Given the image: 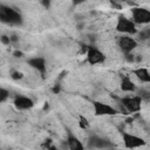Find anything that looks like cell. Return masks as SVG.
I'll return each mask as SVG.
<instances>
[{"label":"cell","instance_id":"obj_1","mask_svg":"<svg viewBox=\"0 0 150 150\" xmlns=\"http://www.w3.org/2000/svg\"><path fill=\"white\" fill-rule=\"evenodd\" d=\"M0 21L11 26H21L23 19L20 12H18L16 9L5 5H0Z\"/></svg>","mask_w":150,"mask_h":150},{"label":"cell","instance_id":"obj_2","mask_svg":"<svg viewBox=\"0 0 150 150\" xmlns=\"http://www.w3.org/2000/svg\"><path fill=\"white\" fill-rule=\"evenodd\" d=\"M116 30L118 33H123V34H129V35H134L137 33V28L136 25L132 22L131 19H128L124 15H120L116 22Z\"/></svg>","mask_w":150,"mask_h":150},{"label":"cell","instance_id":"obj_3","mask_svg":"<svg viewBox=\"0 0 150 150\" xmlns=\"http://www.w3.org/2000/svg\"><path fill=\"white\" fill-rule=\"evenodd\" d=\"M121 136H122L123 144L127 149H136V148L144 146L146 144L144 138H142L139 136H136L134 134L127 132V131H121Z\"/></svg>","mask_w":150,"mask_h":150},{"label":"cell","instance_id":"obj_4","mask_svg":"<svg viewBox=\"0 0 150 150\" xmlns=\"http://www.w3.org/2000/svg\"><path fill=\"white\" fill-rule=\"evenodd\" d=\"M142 102H143V100L138 95H135V96H125V97H122L121 98V104L130 114L138 112L141 110V108H142Z\"/></svg>","mask_w":150,"mask_h":150},{"label":"cell","instance_id":"obj_5","mask_svg":"<svg viewBox=\"0 0 150 150\" xmlns=\"http://www.w3.org/2000/svg\"><path fill=\"white\" fill-rule=\"evenodd\" d=\"M131 16L135 25H146L150 22V11L144 7L131 8Z\"/></svg>","mask_w":150,"mask_h":150},{"label":"cell","instance_id":"obj_6","mask_svg":"<svg viewBox=\"0 0 150 150\" xmlns=\"http://www.w3.org/2000/svg\"><path fill=\"white\" fill-rule=\"evenodd\" d=\"M93 110H94V115L96 116H114V115H117L118 112L116 108H114L110 104L103 103L101 101L93 102Z\"/></svg>","mask_w":150,"mask_h":150},{"label":"cell","instance_id":"obj_7","mask_svg":"<svg viewBox=\"0 0 150 150\" xmlns=\"http://www.w3.org/2000/svg\"><path fill=\"white\" fill-rule=\"evenodd\" d=\"M105 61V55L102 53L98 48L94 46H88L87 47V62L91 66L103 63Z\"/></svg>","mask_w":150,"mask_h":150},{"label":"cell","instance_id":"obj_8","mask_svg":"<svg viewBox=\"0 0 150 150\" xmlns=\"http://www.w3.org/2000/svg\"><path fill=\"white\" fill-rule=\"evenodd\" d=\"M117 45H118L121 52L124 55H128V54H131V52L137 47V41L134 38H131V36L123 35V36L118 38Z\"/></svg>","mask_w":150,"mask_h":150},{"label":"cell","instance_id":"obj_9","mask_svg":"<svg viewBox=\"0 0 150 150\" xmlns=\"http://www.w3.org/2000/svg\"><path fill=\"white\" fill-rule=\"evenodd\" d=\"M88 146L90 149H103V150H107V149H112L115 145L112 142L105 139V138H102V137H98V136H91L89 137L88 139Z\"/></svg>","mask_w":150,"mask_h":150},{"label":"cell","instance_id":"obj_10","mask_svg":"<svg viewBox=\"0 0 150 150\" xmlns=\"http://www.w3.org/2000/svg\"><path fill=\"white\" fill-rule=\"evenodd\" d=\"M14 107L18 110H28L32 109L34 107V101L27 96H22V95H16L14 97Z\"/></svg>","mask_w":150,"mask_h":150},{"label":"cell","instance_id":"obj_11","mask_svg":"<svg viewBox=\"0 0 150 150\" xmlns=\"http://www.w3.org/2000/svg\"><path fill=\"white\" fill-rule=\"evenodd\" d=\"M28 66H30L33 69L38 70L41 76L43 77L45 74H46V69H47V64H46V60L41 56H36V57H32V59H28L27 61Z\"/></svg>","mask_w":150,"mask_h":150},{"label":"cell","instance_id":"obj_12","mask_svg":"<svg viewBox=\"0 0 150 150\" xmlns=\"http://www.w3.org/2000/svg\"><path fill=\"white\" fill-rule=\"evenodd\" d=\"M66 142H67V145H68L69 150H84V146H83L82 142L69 129H67V138H66Z\"/></svg>","mask_w":150,"mask_h":150},{"label":"cell","instance_id":"obj_13","mask_svg":"<svg viewBox=\"0 0 150 150\" xmlns=\"http://www.w3.org/2000/svg\"><path fill=\"white\" fill-rule=\"evenodd\" d=\"M120 88L122 91H125V93H134L136 91V84L131 81V79L129 76H123L122 80H121V84H120Z\"/></svg>","mask_w":150,"mask_h":150},{"label":"cell","instance_id":"obj_14","mask_svg":"<svg viewBox=\"0 0 150 150\" xmlns=\"http://www.w3.org/2000/svg\"><path fill=\"white\" fill-rule=\"evenodd\" d=\"M132 74L141 81V82H144V83H149L150 82V74H149V70L144 67H139V68H136L132 70Z\"/></svg>","mask_w":150,"mask_h":150},{"label":"cell","instance_id":"obj_15","mask_svg":"<svg viewBox=\"0 0 150 150\" xmlns=\"http://www.w3.org/2000/svg\"><path fill=\"white\" fill-rule=\"evenodd\" d=\"M89 121L87 120V117H84L83 115H80V117H79V127L81 128V129H88L89 128Z\"/></svg>","mask_w":150,"mask_h":150},{"label":"cell","instance_id":"obj_16","mask_svg":"<svg viewBox=\"0 0 150 150\" xmlns=\"http://www.w3.org/2000/svg\"><path fill=\"white\" fill-rule=\"evenodd\" d=\"M9 97V91L2 87H0V103L7 101V98Z\"/></svg>","mask_w":150,"mask_h":150},{"label":"cell","instance_id":"obj_17","mask_svg":"<svg viewBox=\"0 0 150 150\" xmlns=\"http://www.w3.org/2000/svg\"><path fill=\"white\" fill-rule=\"evenodd\" d=\"M11 77H12L13 80L18 81V80H21V79H23V74H22L21 71H19V70H14V71H12V74H11Z\"/></svg>","mask_w":150,"mask_h":150},{"label":"cell","instance_id":"obj_18","mask_svg":"<svg viewBox=\"0 0 150 150\" xmlns=\"http://www.w3.org/2000/svg\"><path fill=\"white\" fill-rule=\"evenodd\" d=\"M139 38H141L142 40H146V39H149V38H150V30H149V29H144V30H142V32L139 33Z\"/></svg>","mask_w":150,"mask_h":150},{"label":"cell","instance_id":"obj_19","mask_svg":"<svg viewBox=\"0 0 150 150\" xmlns=\"http://www.w3.org/2000/svg\"><path fill=\"white\" fill-rule=\"evenodd\" d=\"M0 41H1L4 45H9V43H11V39H9V36H7V35L0 36Z\"/></svg>","mask_w":150,"mask_h":150},{"label":"cell","instance_id":"obj_20","mask_svg":"<svg viewBox=\"0 0 150 150\" xmlns=\"http://www.w3.org/2000/svg\"><path fill=\"white\" fill-rule=\"evenodd\" d=\"M14 56H15V57H21V56H22V53H21L20 50H15V52H14Z\"/></svg>","mask_w":150,"mask_h":150},{"label":"cell","instance_id":"obj_21","mask_svg":"<svg viewBox=\"0 0 150 150\" xmlns=\"http://www.w3.org/2000/svg\"><path fill=\"white\" fill-rule=\"evenodd\" d=\"M46 150H59V149H57V148H56L55 145H53V144H52V145H50L49 148H47Z\"/></svg>","mask_w":150,"mask_h":150},{"label":"cell","instance_id":"obj_22","mask_svg":"<svg viewBox=\"0 0 150 150\" xmlns=\"http://www.w3.org/2000/svg\"><path fill=\"white\" fill-rule=\"evenodd\" d=\"M109 150H112V149H109Z\"/></svg>","mask_w":150,"mask_h":150},{"label":"cell","instance_id":"obj_23","mask_svg":"<svg viewBox=\"0 0 150 150\" xmlns=\"http://www.w3.org/2000/svg\"><path fill=\"white\" fill-rule=\"evenodd\" d=\"M0 150H1V148H0Z\"/></svg>","mask_w":150,"mask_h":150}]
</instances>
